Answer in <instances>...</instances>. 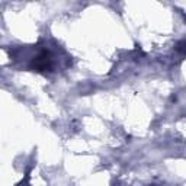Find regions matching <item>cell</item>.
Listing matches in <instances>:
<instances>
[{
  "mask_svg": "<svg viewBox=\"0 0 186 186\" xmlns=\"http://www.w3.org/2000/svg\"><path fill=\"white\" fill-rule=\"evenodd\" d=\"M179 49H183V52H186V42L183 44V47H179Z\"/></svg>",
  "mask_w": 186,
  "mask_h": 186,
  "instance_id": "1",
  "label": "cell"
}]
</instances>
